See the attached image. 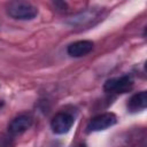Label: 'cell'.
<instances>
[{
    "label": "cell",
    "mask_w": 147,
    "mask_h": 147,
    "mask_svg": "<svg viewBox=\"0 0 147 147\" xmlns=\"http://www.w3.org/2000/svg\"><path fill=\"white\" fill-rule=\"evenodd\" d=\"M7 13L15 20H32L37 16L38 9L30 2L26 1H13L7 7Z\"/></svg>",
    "instance_id": "cell-1"
},
{
    "label": "cell",
    "mask_w": 147,
    "mask_h": 147,
    "mask_svg": "<svg viewBox=\"0 0 147 147\" xmlns=\"http://www.w3.org/2000/svg\"><path fill=\"white\" fill-rule=\"evenodd\" d=\"M132 85H133L132 77L129 75H124L108 79L103 85V90L108 93H125L132 87Z\"/></svg>",
    "instance_id": "cell-2"
},
{
    "label": "cell",
    "mask_w": 147,
    "mask_h": 147,
    "mask_svg": "<svg viewBox=\"0 0 147 147\" xmlns=\"http://www.w3.org/2000/svg\"><path fill=\"white\" fill-rule=\"evenodd\" d=\"M117 122V117L113 113H103L95 117H93L90 123L87 124V131L88 132H96L106 130L113 125H115Z\"/></svg>",
    "instance_id": "cell-3"
},
{
    "label": "cell",
    "mask_w": 147,
    "mask_h": 147,
    "mask_svg": "<svg viewBox=\"0 0 147 147\" xmlns=\"http://www.w3.org/2000/svg\"><path fill=\"white\" fill-rule=\"evenodd\" d=\"M74 121L75 119H74L71 114L65 113V111L57 113L51 122V127H52L54 133L63 134V133H67L71 129V126L74 124Z\"/></svg>",
    "instance_id": "cell-4"
},
{
    "label": "cell",
    "mask_w": 147,
    "mask_h": 147,
    "mask_svg": "<svg viewBox=\"0 0 147 147\" xmlns=\"http://www.w3.org/2000/svg\"><path fill=\"white\" fill-rule=\"evenodd\" d=\"M32 125V117L28 114L16 116L8 125V133L10 137H17L24 133Z\"/></svg>",
    "instance_id": "cell-5"
},
{
    "label": "cell",
    "mask_w": 147,
    "mask_h": 147,
    "mask_svg": "<svg viewBox=\"0 0 147 147\" xmlns=\"http://www.w3.org/2000/svg\"><path fill=\"white\" fill-rule=\"evenodd\" d=\"M99 17H100V10H95V9L85 10L69 18L68 24L70 26H79V28L83 26L84 28L90 24H93V22L99 20Z\"/></svg>",
    "instance_id": "cell-6"
},
{
    "label": "cell",
    "mask_w": 147,
    "mask_h": 147,
    "mask_svg": "<svg viewBox=\"0 0 147 147\" xmlns=\"http://www.w3.org/2000/svg\"><path fill=\"white\" fill-rule=\"evenodd\" d=\"M93 42L91 40H78L70 44L67 48V52L72 57H82L88 54L93 49Z\"/></svg>",
    "instance_id": "cell-7"
},
{
    "label": "cell",
    "mask_w": 147,
    "mask_h": 147,
    "mask_svg": "<svg viewBox=\"0 0 147 147\" xmlns=\"http://www.w3.org/2000/svg\"><path fill=\"white\" fill-rule=\"evenodd\" d=\"M147 106V92L141 91L133 94L127 101V109L132 113L144 110Z\"/></svg>",
    "instance_id": "cell-8"
},
{
    "label": "cell",
    "mask_w": 147,
    "mask_h": 147,
    "mask_svg": "<svg viewBox=\"0 0 147 147\" xmlns=\"http://www.w3.org/2000/svg\"><path fill=\"white\" fill-rule=\"evenodd\" d=\"M10 140V139H9ZM8 139H5L0 142V147H10V141Z\"/></svg>",
    "instance_id": "cell-9"
}]
</instances>
